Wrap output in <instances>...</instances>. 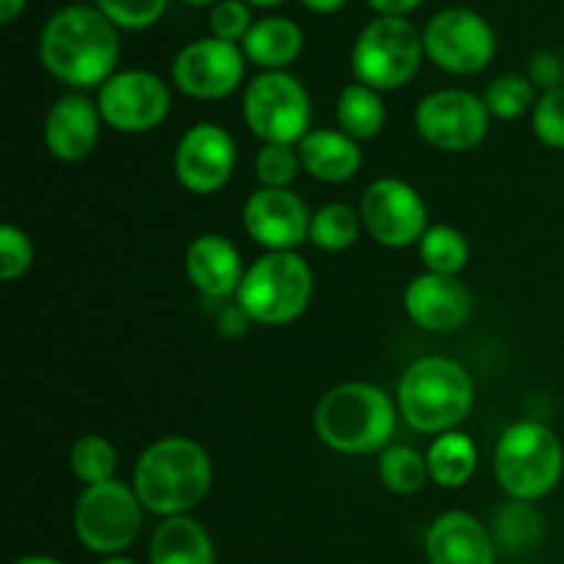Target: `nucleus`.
Instances as JSON below:
<instances>
[{
    "instance_id": "f257e3e1",
    "label": "nucleus",
    "mask_w": 564,
    "mask_h": 564,
    "mask_svg": "<svg viewBox=\"0 0 564 564\" xmlns=\"http://www.w3.org/2000/svg\"><path fill=\"white\" fill-rule=\"evenodd\" d=\"M39 61L55 80L75 91L102 88L116 75L119 33L94 6H66L42 28Z\"/></svg>"
},
{
    "instance_id": "f03ea898",
    "label": "nucleus",
    "mask_w": 564,
    "mask_h": 564,
    "mask_svg": "<svg viewBox=\"0 0 564 564\" xmlns=\"http://www.w3.org/2000/svg\"><path fill=\"white\" fill-rule=\"evenodd\" d=\"M132 488L143 510L154 516H191L213 488V460L198 441L169 435L141 452Z\"/></svg>"
},
{
    "instance_id": "7ed1b4c3",
    "label": "nucleus",
    "mask_w": 564,
    "mask_h": 564,
    "mask_svg": "<svg viewBox=\"0 0 564 564\" xmlns=\"http://www.w3.org/2000/svg\"><path fill=\"white\" fill-rule=\"evenodd\" d=\"M397 411V402L380 386L352 380L334 386L319 400L314 430L339 455H380L394 438Z\"/></svg>"
},
{
    "instance_id": "20e7f679",
    "label": "nucleus",
    "mask_w": 564,
    "mask_h": 564,
    "mask_svg": "<svg viewBox=\"0 0 564 564\" xmlns=\"http://www.w3.org/2000/svg\"><path fill=\"white\" fill-rule=\"evenodd\" d=\"M474 380L460 361L424 356L402 372L397 386L400 416L416 433L441 435L460 427L474 411Z\"/></svg>"
},
{
    "instance_id": "39448f33",
    "label": "nucleus",
    "mask_w": 564,
    "mask_h": 564,
    "mask_svg": "<svg viewBox=\"0 0 564 564\" xmlns=\"http://www.w3.org/2000/svg\"><path fill=\"white\" fill-rule=\"evenodd\" d=\"M494 474L499 488L516 501H540L556 490L564 474L560 435L543 422L523 419L496 441Z\"/></svg>"
},
{
    "instance_id": "423d86ee",
    "label": "nucleus",
    "mask_w": 564,
    "mask_h": 564,
    "mask_svg": "<svg viewBox=\"0 0 564 564\" xmlns=\"http://www.w3.org/2000/svg\"><path fill=\"white\" fill-rule=\"evenodd\" d=\"M312 295V264L297 251H268L248 264L235 301L251 323L279 328L303 317Z\"/></svg>"
},
{
    "instance_id": "0eeeda50",
    "label": "nucleus",
    "mask_w": 564,
    "mask_h": 564,
    "mask_svg": "<svg viewBox=\"0 0 564 564\" xmlns=\"http://www.w3.org/2000/svg\"><path fill=\"white\" fill-rule=\"evenodd\" d=\"M424 39L408 17H375L352 44L350 64L356 83L375 91H394L419 75Z\"/></svg>"
},
{
    "instance_id": "6e6552de",
    "label": "nucleus",
    "mask_w": 564,
    "mask_h": 564,
    "mask_svg": "<svg viewBox=\"0 0 564 564\" xmlns=\"http://www.w3.org/2000/svg\"><path fill=\"white\" fill-rule=\"evenodd\" d=\"M242 119L262 143L297 147L312 132V97L290 72H262L242 94Z\"/></svg>"
},
{
    "instance_id": "1a4fd4ad",
    "label": "nucleus",
    "mask_w": 564,
    "mask_h": 564,
    "mask_svg": "<svg viewBox=\"0 0 564 564\" xmlns=\"http://www.w3.org/2000/svg\"><path fill=\"white\" fill-rule=\"evenodd\" d=\"M143 527V505L135 488L119 479L83 488L75 505V534L88 551L119 556L138 540Z\"/></svg>"
},
{
    "instance_id": "9d476101",
    "label": "nucleus",
    "mask_w": 564,
    "mask_h": 564,
    "mask_svg": "<svg viewBox=\"0 0 564 564\" xmlns=\"http://www.w3.org/2000/svg\"><path fill=\"white\" fill-rule=\"evenodd\" d=\"M424 55L449 75H479L496 58V33L471 9H444L422 31Z\"/></svg>"
},
{
    "instance_id": "9b49d317",
    "label": "nucleus",
    "mask_w": 564,
    "mask_h": 564,
    "mask_svg": "<svg viewBox=\"0 0 564 564\" xmlns=\"http://www.w3.org/2000/svg\"><path fill=\"white\" fill-rule=\"evenodd\" d=\"M490 110L482 97L463 88H441L427 94L413 113V124L424 143L441 152H471L488 138Z\"/></svg>"
},
{
    "instance_id": "f8f14e48",
    "label": "nucleus",
    "mask_w": 564,
    "mask_h": 564,
    "mask_svg": "<svg viewBox=\"0 0 564 564\" xmlns=\"http://www.w3.org/2000/svg\"><path fill=\"white\" fill-rule=\"evenodd\" d=\"M361 220L375 242L383 248L419 246L424 231L430 229V215L424 196L405 180L397 176H380L364 191L361 196Z\"/></svg>"
},
{
    "instance_id": "ddd939ff",
    "label": "nucleus",
    "mask_w": 564,
    "mask_h": 564,
    "mask_svg": "<svg viewBox=\"0 0 564 564\" xmlns=\"http://www.w3.org/2000/svg\"><path fill=\"white\" fill-rule=\"evenodd\" d=\"M99 113L121 135L158 130L171 110V86L147 69L116 72L97 94Z\"/></svg>"
},
{
    "instance_id": "4468645a",
    "label": "nucleus",
    "mask_w": 564,
    "mask_h": 564,
    "mask_svg": "<svg viewBox=\"0 0 564 564\" xmlns=\"http://www.w3.org/2000/svg\"><path fill=\"white\" fill-rule=\"evenodd\" d=\"M246 53L224 39H198L176 53L171 77L185 97L215 102L240 88L246 77Z\"/></svg>"
},
{
    "instance_id": "2eb2a0df",
    "label": "nucleus",
    "mask_w": 564,
    "mask_h": 564,
    "mask_svg": "<svg viewBox=\"0 0 564 564\" xmlns=\"http://www.w3.org/2000/svg\"><path fill=\"white\" fill-rule=\"evenodd\" d=\"M237 169V143L224 124L198 121L182 132L174 152V174L187 193L213 196L229 185Z\"/></svg>"
},
{
    "instance_id": "dca6fc26",
    "label": "nucleus",
    "mask_w": 564,
    "mask_h": 564,
    "mask_svg": "<svg viewBox=\"0 0 564 564\" xmlns=\"http://www.w3.org/2000/svg\"><path fill=\"white\" fill-rule=\"evenodd\" d=\"M312 215L292 187H259L242 207V226L264 251H297L308 240Z\"/></svg>"
},
{
    "instance_id": "f3484780",
    "label": "nucleus",
    "mask_w": 564,
    "mask_h": 564,
    "mask_svg": "<svg viewBox=\"0 0 564 564\" xmlns=\"http://www.w3.org/2000/svg\"><path fill=\"white\" fill-rule=\"evenodd\" d=\"M405 314L413 325L430 334H449L468 323L474 312V295L457 275L427 273L411 279L405 286Z\"/></svg>"
},
{
    "instance_id": "a211bd4d",
    "label": "nucleus",
    "mask_w": 564,
    "mask_h": 564,
    "mask_svg": "<svg viewBox=\"0 0 564 564\" xmlns=\"http://www.w3.org/2000/svg\"><path fill=\"white\" fill-rule=\"evenodd\" d=\"M102 124V113L94 99L83 91L64 94L44 116V147L61 163H80L97 149Z\"/></svg>"
},
{
    "instance_id": "6ab92c4d",
    "label": "nucleus",
    "mask_w": 564,
    "mask_h": 564,
    "mask_svg": "<svg viewBox=\"0 0 564 564\" xmlns=\"http://www.w3.org/2000/svg\"><path fill=\"white\" fill-rule=\"evenodd\" d=\"M185 273L202 295L213 297V301H229V297H237L246 268H242L240 251L229 237L207 231V235L193 237V242L187 246Z\"/></svg>"
},
{
    "instance_id": "aec40b11",
    "label": "nucleus",
    "mask_w": 564,
    "mask_h": 564,
    "mask_svg": "<svg viewBox=\"0 0 564 564\" xmlns=\"http://www.w3.org/2000/svg\"><path fill=\"white\" fill-rule=\"evenodd\" d=\"M430 564H496L494 534L471 512L449 510L435 518L424 538Z\"/></svg>"
},
{
    "instance_id": "412c9836",
    "label": "nucleus",
    "mask_w": 564,
    "mask_h": 564,
    "mask_svg": "<svg viewBox=\"0 0 564 564\" xmlns=\"http://www.w3.org/2000/svg\"><path fill=\"white\" fill-rule=\"evenodd\" d=\"M301 165L312 180L328 182V185H341L350 182L361 171L364 154L358 141L345 135L341 130H312L301 143H297Z\"/></svg>"
},
{
    "instance_id": "4be33fe9",
    "label": "nucleus",
    "mask_w": 564,
    "mask_h": 564,
    "mask_svg": "<svg viewBox=\"0 0 564 564\" xmlns=\"http://www.w3.org/2000/svg\"><path fill=\"white\" fill-rule=\"evenodd\" d=\"M149 564H215V545L193 516L163 518L149 543Z\"/></svg>"
},
{
    "instance_id": "5701e85b",
    "label": "nucleus",
    "mask_w": 564,
    "mask_h": 564,
    "mask_svg": "<svg viewBox=\"0 0 564 564\" xmlns=\"http://www.w3.org/2000/svg\"><path fill=\"white\" fill-rule=\"evenodd\" d=\"M242 53L262 72H284L303 53L301 25L286 17H264L242 39Z\"/></svg>"
},
{
    "instance_id": "b1692460",
    "label": "nucleus",
    "mask_w": 564,
    "mask_h": 564,
    "mask_svg": "<svg viewBox=\"0 0 564 564\" xmlns=\"http://www.w3.org/2000/svg\"><path fill=\"white\" fill-rule=\"evenodd\" d=\"M479 466V449L471 435L452 430V433L435 435L427 449L430 482L446 490H460L463 485L471 482Z\"/></svg>"
},
{
    "instance_id": "393cba45",
    "label": "nucleus",
    "mask_w": 564,
    "mask_h": 564,
    "mask_svg": "<svg viewBox=\"0 0 564 564\" xmlns=\"http://www.w3.org/2000/svg\"><path fill=\"white\" fill-rule=\"evenodd\" d=\"M336 124L358 143L378 138L386 127V102L380 91L364 83H350L341 88L336 99Z\"/></svg>"
},
{
    "instance_id": "a878e982",
    "label": "nucleus",
    "mask_w": 564,
    "mask_h": 564,
    "mask_svg": "<svg viewBox=\"0 0 564 564\" xmlns=\"http://www.w3.org/2000/svg\"><path fill=\"white\" fill-rule=\"evenodd\" d=\"M543 532L545 521L538 507L532 501L510 499L496 512L494 532L490 534H494L496 549L507 551V554H523V551H532L543 540Z\"/></svg>"
},
{
    "instance_id": "bb28decb",
    "label": "nucleus",
    "mask_w": 564,
    "mask_h": 564,
    "mask_svg": "<svg viewBox=\"0 0 564 564\" xmlns=\"http://www.w3.org/2000/svg\"><path fill=\"white\" fill-rule=\"evenodd\" d=\"M364 220L358 209L345 202H330L312 215L308 242L325 253H341L358 242Z\"/></svg>"
},
{
    "instance_id": "cd10ccee",
    "label": "nucleus",
    "mask_w": 564,
    "mask_h": 564,
    "mask_svg": "<svg viewBox=\"0 0 564 564\" xmlns=\"http://www.w3.org/2000/svg\"><path fill=\"white\" fill-rule=\"evenodd\" d=\"M468 257H471L468 237L449 224L430 226L419 240V259L427 273L460 275L466 270Z\"/></svg>"
},
{
    "instance_id": "c85d7f7f",
    "label": "nucleus",
    "mask_w": 564,
    "mask_h": 564,
    "mask_svg": "<svg viewBox=\"0 0 564 564\" xmlns=\"http://www.w3.org/2000/svg\"><path fill=\"white\" fill-rule=\"evenodd\" d=\"M378 474L380 482L397 496H413L424 490L430 482L427 455L405 444L386 446L378 455Z\"/></svg>"
},
{
    "instance_id": "c756f323",
    "label": "nucleus",
    "mask_w": 564,
    "mask_h": 564,
    "mask_svg": "<svg viewBox=\"0 0 564 564\" xmlns=\"http://www.w3.org/2000/svg\"><path fill=\"white\" fill-rule=\"evenodd\" d=\"M485 105H488L490 116L499 121H516L521 116L532 113L538 105V86L529 80V75L521 72H510V75H499L490 80L485 88Z\"/></svg>"
},
{
    "instance_id": "7c9ffc66",
    "label": "nucleus",
    "mask_w": 564,
    "mask_h": 564,
    "mask_svg": "<svg viewBox=\"0 0 564 564\" xmlns=\"http://www.w3.org/2000/svg\"><path fill=\"white\" fill-rule=\"evenodd\" d=\"M116 466H119V455L102 435H80L72 444L69 468L86 488L116 479Z\"/></svg>"
},
{
    "instance_id": "2f4dec72",
    "label": "nucleus",
    "mask_w": 564,
    "mask_h": 564,
    "mask_svg": "<svg viewBox=\"0 0 564 564\" xmlns=\"http://www.w3.org/2000/svg\"><path fill=\"white\" fill-rule=\"evenodd\" d=\"M301 171L303 165L297 147L262 143V149L253 158V174H257L259 187H292Z\"/></svg>"
},
{
    "instance_id": "473e14b6",
    "label": "nucleus",
    "mask_w": 564,
    "mask_h": 564,
    "mask_svg": "<svg viewBox=\"0 0 564 564\" xmlns=\"http://www.w3.org/2000/svg\"><path fill=\"white\" fill-rule=\"evenodd\" d=\"M97 9L124 31L152 28L169 9V0H97Z\"/></svg>"
},
{
    "instance_id": "72a5a7b5",
    "label": "nucleus",
    "mask_w": 564,
    "mask_h": 564,
    "mask_svg": "<svg viewBox=\"0 0 564 564\" xmlns=\"http://www.w3.org/2000/svg\"><path fill=\"white\" fill-rule=\"evenodd\" d=\"M33 259H36V248H33L28 231L14 224H6L0 229V279L6 284L22 279L31 270Z\"/></svg>"
},
{
    "instance_id": "f704fd0d",
    "label": "nucleus",
    "mask_w": 564,
    "mask_h": 564,
    "mask_svg": "<svg viewBox=\"0 0 564 564\" xmlns=\"http://www.w3.org/2000/svg\"><path fill=\"white\" fill-rule=\"evenodd\" d=\"M532 130L549 149H564V86L540 94L532 110Z\"/></svg>"
},
{
    "instance_id": "c9c22d12",
    "label": "nucleus",
    "mask_w": 564,
    "mask_h": 564,
    "mask_svg": "<svg viewBox=\"0 0 564 564\" xmlns=\"http://www.w3.org/2000/svg\"><path fill=\"white\" fill-rule=\"evenodd\" d=\"M209 28H213L215 39H224V42L231 44L242 42L253 28L246 0H220V3H215L213 14H209Z\"/></svg>"
},
{
    "instance_id": "e433bc0d",
    "label": "nucleus",
    "mask_w": 564,
    "mask_h": 564,
    "mask_svg": "<svg viewBox=\"0 0 564 564\" xmlns=\"http://www.w3.org/2000/svg\"><path fill=\"white\" fill-rule=\"evenodd\" d=\"M562 77L564 66L560 55L551 53V50H540V53L532 55V61H529V80H532L534 86L543 88V91H551V88L564 86Z\"/></svg>"
},
{
    "instance_id": "4c0bfd02",
    "label": "nucleus",
    "mask_w": 564,
    "mask_h": 564,
    "mask_svg": "<svg viewBox=\"0 0 564 564\" xmlns=\"http://www.w3.org/2000/svg\"><path fill=\"white\" fill-rule=\"evenodd\" d=\"M248 325H251V317L240 308V303H231V306H224L218 314V330L229 339H240V336L248 334Z\"/></svg>"
},
{
    "instance_id": "58836bf2",
    "label": "nucleus",
    "mask_w": 564,
    "mask_h": 564,
    "mask_svg": "<svg viewBox=\"0 0 564 564\" xmlns=\"http://www.w3.org/2000/svg\"><path fill=\"white\" fill-rule=\"evenodd\" d=\"M367 3L378 11V17H408L424 0H367Z\"/></svg>"
},
{
    "instance_id": "ea45409f",
    "label": "nucleus",
    "mask_w": 564,
    "mask_h": 564,
    "mask_svg": "<svg viewBox=\"0 0 564 564\" xmlns=\"http://www.w3.org/2000/svg\"><path fill=\"white\" fill-rule=\"evenodd\" d=\"M25 3L28 0H0V22H14L25 11Z\"/></svg>"
},
{
    "instance_id": "a19ab883",
    "label": "nucleus",
    "mask_w": 564,
    "mask_h": 564,
    "mask_svg": "<svg viewBox=\"0 0 564 564\" xmlns=\"http://www.w3.org/2000/svg\"><path fill=\"white\" fill-rule=\"evenodd\" d=\"M306 9H312L314 14H334V11L345 9L347 0H301Z\"/></svg>"
},
{
    "instance_id": "79ce46f5",
    "label": "nucleus",
    "mask_w": 564,
    "mask_h": 564,
    "mask_svg": "<svg viewBox=\"0 0 564 564\" xmlns=\"http://www.w3.org/2000/svg\"><path fill=\"white\" fill-rule=\"evenodd\" d=\"M14 564H64V562L53 560V556H39V554H33V556H22V560H17Z\"/></svg>"
},
{
    "instance_id": "37998d69",
    "label": "nucleus",
    "mask_w": 564,
    "mask_h": 564,
    "mask_svg": "<svg viewBox=\"0 0 564 564\" xmlns=\"http://www.w3.org/2000/svg\"><path fill=\"white\" fill-rule=\"evenodd\" d=\"M248 6H262V9H273V6H281L284 0H246Z\"/></svg>"
},
{
    "instance_id": "c03bdc74",
    "label": "nucleus",
    "mask_w": 564,
    "mask_h": 564,
    "mask_svg": "<svg viewBox=\"0 0 564 564\" xmlns=\"http://www.w3.org/2000/svg\"><path fill=\"white\" fill-rule=\"evenodd\" d=\"M99 564H138V562H132V560H127V556H105V560L102 562H99Z\"/></svg>"
},
{
    "instance_id": "a18cd8bd",
    "label": "nucleus",
    "mask_w": 564,
    "mask_h": 564,
    "mask_svg": "<svg viewBox=\"0 0 564 564\" xmlns=\"http://www.w3.org/2000/svg\"><path fill=\"white\" fill-rule=\"evenodd\" d=\"M182 3H187V6H215V3H220V0H182Z\"/></svg>"
}]
</instances>
